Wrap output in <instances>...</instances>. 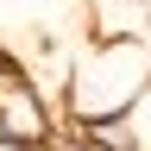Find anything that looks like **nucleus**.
<instances>
[{"label": "nucleus", "mask_w": 151, "mask_h": 151, "mask_svg": "<svg viewBox=\"0 0 151 151\" xmlns=\"http://www.w3.org/2000/svg\"><path fill=\"white\" fill-rule=\"evenodd\" d=\"M0 151H25V145H0Z\"/></svg>", "instance_id": "4"}, {"label": "nucleus", "mask_w": 151, "mask_h": 151, "mask_svg": "<svg viewBox=\"0 0 151 151\" xmlns=\"http://www.w3.org/2000/svg\"><path fill=\"white\" fill-rule=\"evenodd\" d=\"M151 88V50L139 44L132 32H107L76 50L69 63V94H63V113L76 120H94V113H132V101Z\"/></svg>", "instance_id": "1"}, {"label": "nucleus", "mask_w": 151, "mask_h": 151, "mask_svg": "<svg viewBox=\"0 0 151 151\" xmlns=\"http://www.w3.org/2000/svg\"><path fill=\"white\" fill-rule=\"evenodd\" d=\"M82 132H88L94 151H145L139 126H132V113H94V120H82Z\"/></svg>", "instance_id": "2"}, {"label": "nucleus", "mask_w": 151, "mask_h": 151, "mask_svg": "<svg viewBox=\"0 0 151 151\" xmlns=\"http://www.w3.org/2000/svg\"><path fill=\"white\" fill-rule=\"evenodd\" d=\"M132 126H139V139H145V151H151V88L132 101Z\"/></svg>", "instance_id": "3"}]
</instances>
